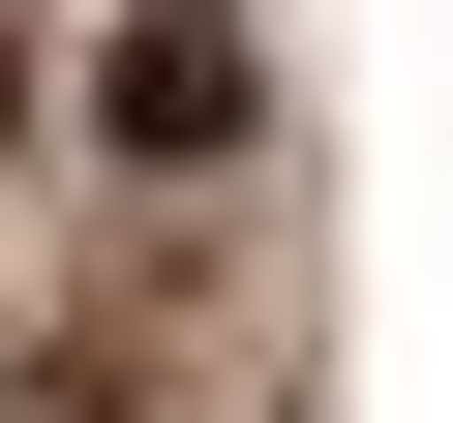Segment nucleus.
<instances>
[{
    "mask_svg": "<svg viewBox=\"0 0 453 423\" xmlns=\"http://www.w3.org/2000/svg\"><path fill=\"white\" fill-rule=\"evenodd\" d=\"M91 121H121V151H242V31H211V0H151V31L91 61Z\"/></svg>",
    "mask_w": 453,
    "mask_h": 423,
    "instance_id": "obj_1",
    "label": "nucleus"
}]
</instances>
